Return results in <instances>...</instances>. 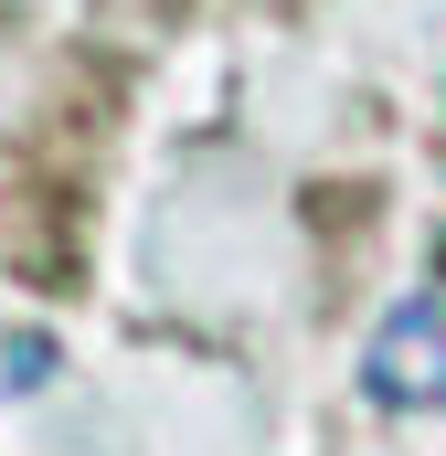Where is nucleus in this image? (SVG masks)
<instances>
[{
  "instance_id": "1",
  "label": "nucleus",
  "mask_w": 446,
  "mask_h": 456,
  "mask_svg": "<svg viewBox=\"0 0 446 456\" xmlns=\"http://www.w3.org/2000/svg\"><path fill=\"white\" fill-rule=\"evenodd\" d=\"M361 393L383 414H446V308L436 297L383 308V330L361 350Z\"/></svg>"
}]
</instances>
